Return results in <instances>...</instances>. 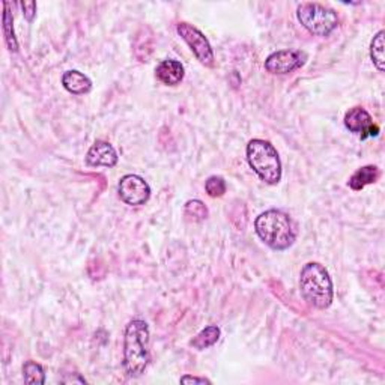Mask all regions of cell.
Listing matches in <instances>:
<instances>
[{"label":"cell","instance_id":"6da1fadb","mask_svg":"<svg viewBox=\"0 0 385 385\" xmlns=\"http://www.w3.org/2000/svg\"><path fill=\"white\" fill-rule=\"evenodd\" d=\"M149 364V326L142 319H133L125 330L123 369L130 378H139Z\"/></svg>","mask_w":385,"mask_h":385},{"label":"cell","instance_id":"7a4b0ae2","mask_svg":"<svg viewBox=\"0 0 385 385\" xmlns=\"http://www.w3.org/2000/svg\"><path fill=\"white\" fill-rule=\"evenodd\" d=\"M257 236L273 250H286L295 243L296 229L294 221L283 211L269 209L255 221Z\"/></svg>","mask_w":385,"mask_h":385},{"label":"cell","instance_id":"3957f363","mask_svg":"<svg viewBox=\"0 0 385 385\" xmlns=\"http://www.w3.org/2000/svg\"><path fill=\"white\" fill-rule=\"evenodd\" d=\"M301 295L315 309H329L333 303L334 287L325 266L317 262L305 264L300 275Z\"/></svg>","mask_w":385,"mask_h":385},{"label":"cell","instance_id":"277c9868","mask_svg":"<svg viewBox=\"0 0 385 385\" xmlns=\"http://www.w3.org/2000/svg\"><path fill=\"white\" fill-rule=\"evenodd\" d=\"M247 160L256 175L269 186L282 179V161L277 149L269 142L253 139L247 144Z\"/></svg>","mask_w":385,"mask_h":385},{"label":"cell","instance_id":"5b68a950","mask_svg":"<svg viewBox=\"0 0 385 385\" xmlns=\"http://www.w3.org/2000/svg\"><path fill=\"white\" fill-rule=\"evenodd\" d=\"M300 23L316 36H329L339 26L335 11L319 3H301L296 9Z\"/></svg>","mask_w":385,"mask_h":385},{"label":"cell","instance_id":"8992f818","mask_svg":"<svg viewBox=\"0 0 385 385\" xmlns=\"http://www.w3.org/2000/svg\"><path fill=\"white\" fill-rule=\"evenodd\" d=\"M178 33L182 36L190 48L195 53V56L200 61V63H204L206 66H213L214 65V52L213 47H211L209 41L206 40V36L202 33L197 27L191 26L188 23H179L176 26Z\"/></svg>","mask_w":385,"mask_h":385},{"label":"cell","instance_id":"52a82bcc","mask_svg":"<svg viewBox=\"0 0 385 385\" xmlns=\"http://www.w3.org/2000/svg\"><path fill=\"white\" fill-rule=\"evenodd\" d=\"M119 197L130 206L144 205L151 197V187L139 175H125L118 186Z\"/></svg>","mask_w":385,"mask_h":385},{"label":"cell","instance_id":"ba28073f","mask_svg":"<svg viewBox=\"0 0 385 385\" xmlns=\"http://www.w3.org/2000/svg\"><path fill=\"white\" fill-rule=\"evenodd\" d=\"M307 54L298 50H280L269 54L265 61V70L271 74H289L305 63Z\"/></svg>","mask_w":385,"mask_h":385},{"label":"cell","instance_id":"9c48e42d","mask_svg":"<svg viewBox=\"0 0 385 385\" xmlns=\"http://www.w3.org/2000/svg\"><path fill=\"white\" fill-rule=\"evenodd\" d=\"M345 125L351 133L360 136L361 140L368 137H377L379 134V127L377 123H373L369 112L363 107H354L346 113Z\"/></svg>","mask_w":385,"mask_h":385},{"label":"cell","instance_id":"30bf717a","mask_svg":"<svg viewBox=\"0 0 385 385\" xmlns=\"http://www.w3.org/2000/svg\"><path fill=\"white\" fill-rule=\"evenodd\" d=\"M86 163L92 167H114L118 163V152L109 142L96 140L88 151Z\"/></svg>","mask_w":385,"mask_h":385},{"label":"cell","instance_id":"8fae6325","mask_svg":"<svg viewBox=\"0 0 385 385\" xmlns=\"http://www.w3.org/2000/svg\"><path fill=\"white\" fill-rule=\"evenodd\" d=\"M156 74L157 79L167 86H176L184 79V66H182L181 62L173 61V59H167L163 61L161 63H158V66L156 68Z\"/></svg>","mask_w":385,"mask_h":385},{"label":"cell","instance_id":"7c38bea8","mask_svg":"<svg viewBox=\"0 0 385 385\" xmlns=\"http://www.w3.org/2000/svg\"><path fill=\"white\" fill-rule=\"evenodd\" d=\"M63 88L71 92L73 95H84L92 89V82L88 75H84L80 71H66L62 77Z\"/></svg>","mask_w":385,"mask_h":385},{"label":"cell","instance_id":"4fadbf2b","mask_svg":"<svg viewBox=\"0 0 385 385\" xmlns=\"http://www.w3.org/2000/svg\"><path fill=\"white\" fill-rule=\"evenodd\" d=\"M379 176H381V172L377 166H364L354 173L348 182V186L354 191H360L365 186L375 184V182L379 179Z\"/></svg>","mask_w":385,"mask_h":385},{"label":"cell","instance_id":"5bb4252c","mask_svg":"<svg viewBox=\"0 0 385 385\" xmlns=\"http://www.w3.org/2000/svg\"><path fill=\"white\" fill-rule=\"evenodd\" d=\"M220 334H221V331H220V329L217 325H209V326H206L205 330H202L195 337V339L191 340V346H192V348L199 349V351L206 349V348H209V346H213L218 342Z\"/></svg>","mask_w":385,"mask_h":385},{"label":"cell","instance_id":"9a60e30c","mask_svg":"<svg viewBox=\"0 0 385 385\" xmlns=\"http://www.w3.org/2000/svg\"><path fill=\"white\" fill-rule=\"evenodd\" d=\"M370 57L373 61V65L377 66L379 73H384V32H378L373 36L370 44Z\"/></svg>","mask_w":385,"mask_h":385},{"label":"cell","instance_id":"2e32d148","mask_svg":"<svg viewBox=\"0 0 385 385\" xmlns=\"http://www.w3.org/2000/svg\"><path fill=\"white\" fill-rule=\"evenodd\" d=\"M23 378L27 384H44L45 373L43 365L35 361H26L23 365Z\"/></svg>","mask_w":385,"mask_h":385},{"label":"cell","instance_id":"e0dca14e","mask_svg":"<svg viewBox=\"0 0 385 385\" xmlns=\"http://www.w3.org/2000/svg\"><path fill=\"white\" fill-rule=\"evenodd\" d=\"M3 6H5V17H3L5 40H6V44L9 47V50L17 52L18 50V44H17V40H15V35H14V26H13L14 20H13L11 13H9V3L5 2Z\"/></svg>","mask_w":385,"mask_h":385},{"label":"cell","instance_id":"ac0fdd59","mask_svg":"<svg viewBox=\"0 0 385 385\" xmlns=\"http://www.w3.org/2000/svg\"><path fill=\"white\" fill-rule=\"evenodd\" d=\"M186 216L192 221H204L208 217V208L202 200H188L186 204Z\"/></svg>","mask_w":385,"mask_h":385},{"label":"cell","instance_id":"d6986e66","mask_svg":"<svg viewBox=\"0 0 385 385\" xmlns=\"http://www.w3.org/2000/svg\"><path fill=\"white\" fill-rule=\"evenodd\" d=\"M205 188L211 197H221L226 192L227 186H226V181L221 176H211L206 181Z\"/></svg>","mask_w":385,"mask_h":385},{"label":"cell","instance_id":"ffe728a7","mask_svg":"<svg viewBox=\"0 0 385 385\" xmlns=\"http://www.w3.org/2000/svg\"><path fill=\"white\" fill-rule=\"evenodd\" d=\"M22 8H23V14L24 17L27 18L29 22H32L33 20V17L36 15V3L35 2H22L20 3Z\"/></svg>","mask_w":385,"mask_h":385},{"label":"cell","instance_id":"44dd1931","mask_svg":"<svg viewBox=\"0 0 385 385\" xmlns=\"http://www.w3.org/2000/svg\"><path fill=\"white\" fill-rule=\"evenodd\" d=\"M181 382L182 384H211L209 379H206V378H197V377H182Z\"/></svg>","mask_w":385,"mask_h":385}]
</instances>
